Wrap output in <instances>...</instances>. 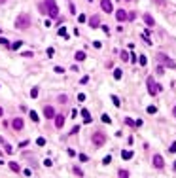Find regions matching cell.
<instances>
[{
  "instance_id": "obj_1",
  "label": "cell",
  "mask_w": 176,
  "mask_h": 178,
  "mask_svg": "<svg viewBox=\"0 0 176 178\" xmlns=\"http://www.w3.org/2000/svg\"><path fill=\"white\" fill-rule=\"evenodd\" d=\"M30 23H32V19H30V15H29V13H21V15H17V17H15L13 25H15V29H19V30H25V29H29V27H30Z\"/></svg>"
},
{
  "instance_id": "obj_2",
  "label": "cell",
  "mask_w": 176,
  "mask_h": 178,
  "mask_svg": "<svg viewBox=\"0 0 176 178\" xmlns=\"http://www.w3.org/2000/svg\"><path fill=\"white\" fill-rule=\"evenodd\" d=\"M146 87H148V91H150V95H151V97H154V95H157L159 91H161V85H159V84H157V82H155V80L151 78V76L146 80Z\"/></svg>"
},
{
  "instance_id": "obj_3",
  "label": "cell",
  "mask_w": 176,
  "mask_h": 178,
  "mask_svg": "<svg viewBox=\"0 0 176 178\" xmlns=\"http://www.w3.org/2000/svg\"><path fill=\"white\" fill-rule=\"evenodd\" d=\"M44 4H46V10H47V13H49L51 17H57L59 15V6H57L55 0H44Z\"/></svg>"
},
{
  "instance_id": "obj_4",
  "label": "cell",
  "mask_w": 176,
  "mask_h": 178,
  "mask_svg": "<svg viewBox=\"0 0 176 178\" xmlns=\"http://www.w3.org/2000/svg\"><path fill=\"white\" fill-rule=\"evenodd\" d=\"M91 142L95 144V146H102V144L106 142V135H104V133H100V131L93 133V135H91Z\"/></svg>"
},
{
  "instance_id": "obj_5",
  "label": "cell",
  "mask_w": 176,
  "mask_h": 178,
  "mask_svg": "<svg viewBox=\"0 0 176 178\" xmlns=\"http://www.w3.org/2000/svg\"><path fill=\"white\" fill-rule=\"evenodd\" d=\"M157 59L161 61L163 64H167V66H169V68H176V63H174V61H172L171 57H167L165 53H157Z\"/></svg>"
},
{
  "instance_id": "obj_6",
  "label": "cell",
  "mask_w": 176,
  "mask_h": 178,
  "mask_svg": "<svg viewBox=\"0 0 176 178\" xmlns=\"http://www.w3.org/2000/svg\"><path fill=\"white\" fill-rule=\"evenodd\" d=\"M100 8H102V12H106V13H112V12H114V6H112L110 0H102V2H100Z\"/></svg>"
},
{
  "instance_id": "obj_7",
  "label": "cell",
  "mask_w": 176,
  "mask_h": 178,
  "mask_svg": "<svg viewBox=\"0 0 176 178\" xmlns=\"http://www.w3.org/2000/svg\"><path fill=\"white\" fill-rule=\"evenodd\" d=\"M55 114H57V112H55V108H53V106H44V116H46L47 119L55 118Z\"/></svg>"
},
{
  "instance_id": "obj_8",
  "label": "cell",
  "mask_w": 176,
  "mask_h": 178,
  "mask_svg": "<svg viewBox=\"0 0 176 178\" xmlns=\"http://www.w3.org/2000/svg\"><path fill=\"white\" fill-rule=\"evenodd\" d=\"M154 167L155 169H163L165 167V159L161 155H154Z\"/></svg>"
},
{
  "instance_id": "obj_9",
  "label": "cell",
  "mask_w": 176,
  "mask_h": 178,
  "mask_svg": "<svg viewBox=\"0 0 176 178\" xmlns=\"http://www.w3.org/2000/svg\"><path fill=\"white\" fill-rule=\"evenodd\" d=\"M12 127L15 129V131H21V129H23V119L21 118H13L12 119Z\"/></svg>"
},
{
  "instance_id": "obj_10",
  "label": "cell",
  "mask_w": 176,
  "mask_h": 178,
  "mask_svg": "<svg viewBox=\"0 0 176 178\" xmlns=\"http://www.w3.org/2000/svg\"><path fill=\"white\" fill-rule=\"evenodd\" d=\"M53 119H55V127H59V129H61L63 125H65V116H63V114H55Z\"/></svg>"
},
{
  "instance_id": "obj_11",
  "label": "cell",
  "mask_w": 176,
  "mask_h": 178,
  "mask_svg": "<svg viewBox=\"0 0 176 178\" xmlns=\"http://www.w3.org/2000/svg\"><path fill=\"white\" fill-rule=\"evenodd\" d=\"M80 114H82L83 116V123H91V121H93V118H91V114H89V110H82V112H80Z\"/></svg>"
},
{
  "instance_id": "obj_12",
  "label": "cell",
  "mask_w": 176,
  "mask_h": 178,
  "mask_svg": "<svg viewBox=\"0 0 176 178\" xmlns=\"http://www.w3.org/2000/svg\"><path fill=\"white\" fill-rule=\"evenodd\" d=\"M125 123L131 125V127H140V125H142V119H137V121H134V119H131V118H125Z\"/></svg>"
},
{
  "instance_id": "obj_13",
  "label": "cell",
  "mask_w": 176,
  "mask_h": 178,
  "mask_svg": "<svg viewBox=\"0 0 176 178\" xmlns=\"http://www.w3.org/2000/svg\"><path fill=\"white\" fill-rule=\"evenodd\" d=\"M116 17H117V21H127V12L125 10H117L116 12Z\"/></svg>"
},
{
  "instance_id": "obj_14",
  "label": "cell",
  "mask_w": 176,
  "mask_h": 178,
  "mask_svg": "<svg viewBox=\"0 0 176 178\" xmlns=\"http://www.w3.org/2000/svg\"><path fill=\"white\" fill-rule=\"evenodd\" d=\"M89 23H91V27H93V29H97V27H100V17H99V15H93Z\"/></svg>"
},
{
  "instance_id": "obj_15",
  "label": "cell",
  "mask_w": 176,
  "mask_h": 178,
  "mask_svg": "<svg viewBox=\"0 0 176 178\" xmlns=\"http://www.w3.org/2000/svg\"><path fill=\"white\" fill-rule=\"evenodd\" d=\"M144 21H146V25H150V27H154V23H155L150 13H144Z\"/></svg>"
},
{
  "instance_id": "obj_16",
  "label": "cell",
  "mask_w": 176,
  "mask_h": 178,
  "mask_svg": "<svg viewBox=\"0 0 176 178\" xmlns=\"http://www.w3.org/2000/svg\"><path fill=\"white\" fill-rule=\"evenodd\" d=\"M121 157H123V159H131V157H133V152H131V150H123V152H121Z\"/></svg>"
},
{
  "instance_id": "obj_17",
  "label": "cell",
  "mask_w": 176,
  "mask_h": 178,
  "mask_svg": "<svg viewBox=\"0 0 176 178\" xmlns=\"http://www.w3.org/2000/svg\"><path fill=\"white\" fill-rule=\"evenodd\" d=\"M85 57H87L85 51H78L76 53V61H85Z\"/></svg>"
},
{
  "instance_id": "obj_18",
  "label": "cell",
  "mask_w": 176,
  "mask_h": 178,
  "mask_svg": "<svg viewBox=\"0 0 176 178\" xmlns=\"http://www.w3.org/2000/svg\"><path fill=\"white\" fill-rule=\"evenodd\" d=\"M10 169H12L13 173H19V171H21V169H19V165L15 163V161H12V163H10Z\"/></svg>"
},
{
  "instance_id": "obj_19",
  "label": "cell",
  "mask_w": 176,
  "mask_h": 178,
  "mask_svg": "<svg viewBox=\"0 0 176 178\" xmlns=\"http://www.w3.org/2000/svg\"><path fill=\"white\" fill-rule=\"evenodd\" d=\"M121 76H123L121 68H116V70H114V78H116V80H121Z\"/></svg>"
},
{
  "instance_id": "obj_20",
  "label": "cell",
  "mask_w": 176,
  "mask_h": 178,
  "mask_svg": "<svg viewBox=\"0 0 176 178\" xmlns=\"http://www.w3.org/2000/svg\"><path fill=\"white\" fill-rule=\"evenodd\" d=\"M38 97V87H32L30 89V99H36Z\"/></svg>"
},
{
  "instance_id": "obj_21",
  "label": "cell",
  "mask_w": 176,
  "mask_h": 178,
  "mask_svg": "<svg viewBox=\"0 0 176 178\" xmlns=\"http://www.w3.org/2000/svg\"><path fill=\"white\" fill-rule=\"evenodd\" d=\"M57 101H59L61 104H65V102H66L68 99H66V95H59V97H57Z\"/></svg>"
},
{
  "instance_id": "obj_22",
  "label": "cell",
  "mask_w": 176,
  "mask_h": 178,
  "mask_svg": "<svg viewBox=\"0 0 176 178\" xmlns=\"http://www.w3.org/2000/svg\"><path fill=\"white\" fill-rule=\"evenodd\" d=\"M59 36H65V38H68V36H66V29H65V27H59Z\"/></svg>"
},
{
  "instance_id": "obj_23",
  "label": "cell",
  "mask_w": 176,
  "mask_h": 178,
  "mask_svg": "<svg viewBox=\"0 0 176 178\" xmlns=\"http://www.w3.org/2000/svg\"><path fill=\"white\" fill-rule=\"evenodd\" d=\"M4 150H6V153H12V152H13V148H12L8 142H4Z\"/></svg>"
},
{
  "instance_id": "obj_24",
  "label": "cell",
  "mask_w": 176,
  "mask_h": 178,
  "mask_svg": "<svg viewBox=\"0 0 176 178\" xmlns=\"http://www.w3.org/2000/svg\"><path fill=\"white\" fill-rule=\"evenodd\" d=\"M117 176L119 178H127V176H129V173H127V171H117Z\"/></svg>"
},
{
  "instance_id": "obj_25",
  "label": "cell",
  "mask_w": 176,
  "mask_h": 178,
  "mask_svg": "<svg viewBox=\"0 0 176 178\" xmlns=\"http://www.w3.org/2000/svg\"><path fill=\"white\" fill-rule=\"evenodd\" d=\"M36 144H38V146H46V138H44V136H40V138L36 140Z\"/></svg>"
},
{
  "instance_id": "obj_26",
  "label": "cell",
  "mask_w": 176,
  "mask_h": 178,
  "mask_svg": "<svg viewBox=\"0 0 176 178\" xmlns=\"http://www.w3.org/2000/svg\"><path fill=\"white\" fill-rule=\"evenodd\" d=\"M138 63H140V66H146V63H148V59H146V57H144V55H142V57L138 59Z\"/></svg>"
},
{
  "instance_id": "obj_27",
  "label": "cell",
  "mask_w": 176,
  "mask_h": 178,
  "mask_svg": "<svg viewBox=\"0 0 176 178\" xmlns=\"http://www.w3.org/2000/svg\"><path fill=\"white\" fill-rule=\"evenodd\" d=\"M29 116H30V119H32V121H38V116H36V112H32V110H30V112H29Z\"/></svg>"
},
{
  "instance_id": "obj_28",
  "label": "cell",
  "mask_w": 176,
  "mask_h": 178,
  "mask_svg": "<svg viewBox=\"0 0 176 178\" xmlns=\"http://www.w3.org/2000/svg\"><path fill=\"white\" fill-rule=\"evenodd\" d=\"M74 174L76 176H83V171H82V169H78V167H74Z\"/></svg>"
},
{
  "instance_id": "obj_29",
  "label": "cell",
  "mask_w": 176,
  "mask_h": 178,
  "mask_svg": "<svg viewBox=\"0 0 176 178\" xmlns=\"http://www.w3.org/2000/svg\"><path fill=\"white\" fill-rule=\"evenodd\" d=\"M112 102H114V104H116V106H119V104H121V102H119V99H117V97H116V95H112Z\"/></svg>"
},
{
  "instance_id": "obj_30",
  "label": "cell",
  "mask_w": 176,
  "mask_h": 178,
  "mask_svg": "<svg viewBox=\"0 0 176 178\" xmlns=\"http://www.w3.org/2000/svg\"><path fill=\"white\" fill-rule=\"evenodd\" d=\"M121 61H129V53L127 51H121Z\"/></svg>"
},
{
  "instance_id": "obj_31",
  "label": "cell",
  "mask_w": 176,
  "mask_h": 178,
  "mask_svg": "<svg viewBox=\"0 0 176 178\" xmlns=\"http://www.w3.org/2000/svg\"><path fill=\"white\" fill-rule=\"evenodd\" d=\"M146 112H148V114H155L157 108H155V106H148V110H146Z\"/></svg>"
},
{
  "instance_id": "obj_32",
  "label": "cell",
  "mask_w": 176,
  "mask_h": 178,
  "mask_svg": "<svg viewBox=\"0 0 176 178\" xmlns=\"http://www.w3.org/2000/svg\"><path fill=\"white\" fill-rule=\"evenodd\" d=\"M100 119L104 121V123H110V121H112V119H110V116H106V114H102V118H100Z\"/></svg>"
},
{
  "instance_id": "obj_33",
  "label": "cell",
  "mask_w": 176,
  "mask_h": 178,
  "mask_svg": "<svg viewBox=\"0 0 176 178\" xmlns=\"http://www.w3.org/2000/svg\"><path fill=\"white\" fill-rule=\"evenodd\" d=\"M19 47H21V42H13L12 44V49H19Z\"/></svg>"
},
{
  "instance_id": "obj_34",
  "label": "cell",
  "mask_w": 176,
  "mask_h": 178,
  "mask_svg": "<svg viewBox=\"0 0 176 178\" xmlns=\"http://www.w3.org/2000/svg\"><path fill=\"white\" fill-rule=\"evenodd\" d=\"M110 161H112V157H110V155H106L104 159H102V163H104V165H110Z\"/></svg>"
},
{
  "instance_id": "obj_35",
  "label": "cell",
  "mask_w": 176,
  "mask_h": 178,
  "mask_svg": "<svg viewBox=\"0 0 176 178\" xmlns=\"http://www.w3.org/2000/svg\"><path fill=\"white\" fill-rule=\"evenodd\" d=\"M78 21H80V23H85V15L80 13V15H78Z\"/></svg>"
},
{
  "instance_id": "obj_36",
  "label": "cell",
  "mask_w": 176,
  "mask_h": 178,
  "mask_svg": "<svg viewBox=\"0 0 176 178\" xmlns=\"http://www.w3.org/2000/svg\"><path fill=\"white\" fill-rule=\"evenodd\" d=\"M78 157H80V161H87V159H89V157H87V155H85V153H80V155H78Z\"/></svg>"
},
{
  "instance_id": "obj_37",
  "label": "cell",
  "mask_w": 176,
  "mask_h": 178,
  "mask_svg": "<svg viewBox=\"0 0 176 178\" xmlns=\"http://www.w3.org/2000/svg\"><path fill=\"white\" fill-rule=\"evenodd\" d=\"M23 174H25V176H32V171H30V169H25V171H23Z\"/></svg>"
},
{
  "instance_id": "obj_38",
  "label": "cell",
  "mask_w": 176,
  "mask_h": 178,
  "mask_svg": "<svg viewBox=\"0 0 176 178\" xmlns=\"http://www.w3.org/2000/svg\"><path fill=\"white\" fill-rule=\"evenodd\" d=\"M87 82H89V76H83L82 80H80V84H87Z\"/></svg>"
},
{
  "instance_id": "obj_39",
  "label": "cell",
  "mask_w": 176,
  "mask_h": 178,
  "mask_svg": "<svg viewBox=\"0 0 176 178\" xmlns=\"http://www.w3.org/2000/svg\"><path fill=\"white\" fill-rule=\"evenodd\" d=\"M169 150H171V153H176V142L171 144V148H169Z\"/></svg>"
},
{
  "instance_id": "obj_40",
  "label": "cell",
  "mask_w": 176,
  "mask_h": 178,
  "mask_svg": "<svg viewBox=\"0 0 176 178\" xmlns=\"http://www.w3.org/2000/svg\"><path fill=\"white\" fill-rule=\"evenodd\" d=\"M78 101H80V102H83V101H85V95H83V93H80V95H78Z\"/></svg>"
},
{
  "instance_id": "obj_41",
  "label": "cell",
  "mask_w": 176,
  "mask_h": 178,
  "mask_svg": "<svg viewBox=\"0 0 176 178\" xmlns=\"http://www.w3.org/2000/svg\"><path fill=\"white\" fill-rule=\"evenodd\" d=\"M27 144H29V140H21V142H19V146H21V148H25Z\"/></svg>"
},
{
  "instance_id": "obj_42",
  "label": "cell",
  "mask_w": 176,
  "mask_h": 178,
  "mask_svg": "<svg viewBox=\"0 0 176 178\" xmlns=\"http://www.w3.org/2000/svg\"><path fill=\"white\" fill-rule=\"evenodd\" d=\"M78 131H80V127H78V125H76V127H74V129H72V131H70V135H76V133H78Z\"/></svg>"
},
{
  "instance_id": "obj_43",
  "label": "cell",
  "mask_w": 176,
  "mask_h": 178,
  "mask_svg": "<svg viewBox=\"0 0 176 178\" xmlns=\"http://www.w3.org/2000/svg\"><path fill=\"white\" fill-rule=\"evenodd\" d=\"M53 53H55V49H53V47H49V49H47V55H49V57H53Z\"/></svg>"
},
{
  "instance_id": "obj_44",
  "label": "cell",
  "mask_w": 176,
  "mask_h": 178,
  "mask_svg": "<svg viewBox=\"0 0 176 178\" xmlns=\"http://www.w3.org/2000/svg\"><path fill=\"white\" fill-rule=\"evenodd\" d=\"M0 44H2V46H8V40H6V38H0Z\"/></svg>"
},
{
  "instance_id": "obj_45",
  "label": "cell",
  "mask_w": 176,
  "mask_h": 178,
  "mask_svg": "<svg viewBox=\"0 0 176 178\" xmlns=\"http://www.w3.org/2000/svg\"><path fill=\"white\" fill-rule=\"evenodd\" d=\"M154 2H155V4H159V6H163V4H165V0H154Z\"/></svg>"
},
{
  "instance_id": "obj_46",
  "label": "cell",
  "mask_w": 176,
  "mask_h": 178,
  "mask_svg": "<svg viewBox=\"0 0 176 178\" xmlns=\"http://www.w3.org/2000/svg\"><path fill=\"white\" fill-rule=\"evenodd\" d=\"M172 116H174V118H176V106H174V108H172Z\"/></svg>"
},
{
  "instance_id": "obj_47",
  "label": "cell",
  "mask_w": 176,
  "mask_h": 178,
  "mask_svg": "<svg viewBox=\"0 0 176 178\" xmlns=\"http://www.w3.org/2000/svg\"><path fill=\"white\" fill-rule=\"evenodd\" d=\"M4 116V110H2V106H0V118H2Z\"/></svg>"
},
{
  "instance_id": "obj_48",
  "label": "cell",
  "mask_w": 176,
  "mask_h": 178,
  "mask_svg": "<svg viewBox=\"0 0 176 178\" xmlns=\"http://www.w3.org/2000/svg\"><path fill=\"white\" fill-rule=\"evenodd\" d=\"M4 2H6V0H0V4H4Z\"/></svg>"
},
{
  "instance_id": "obj_49",
  "label": "cell",
  "mask_w": 176,
  "mask_h": 178,
  "mask_svg": "<svg viewBox=\"0 0 176 178\" xmlns=\"http://www.w3.org/2000/svg\"><path fill=\"white\" fill-rule=\"evenodd\" d=\"M2 163H4V161H2V159H0V165H2Z\"/></svg>"
},
{
  "instance_id": "obj_50",
  "label": "cell",
  "mask_w": 176,
  "mask_h": 178,
  "mask_svg": "<svg viewBox=\"0 0 176 178\" xmlns=\"http://www.w3.org/2000/svg\"><path fill=\"white\" fill-rule=\"evenodd\" d=\"M0 157H2V152H0Z\"/></svg>"
},
{
  "instance_id": "obj_51",
  "label": "cell",
  "mask_w": 176,
  "mask_h": 178,
  "mask_svg": "<svg viewBox=\"0 0 176 178\" xmlns=\"http://www.w3.org/2000/svg\"><path fill=\"white\" fill-rule=\"evenodd\" d=\"M91 2H93V0H91Z\"/></svg>"
}]
</instances>
